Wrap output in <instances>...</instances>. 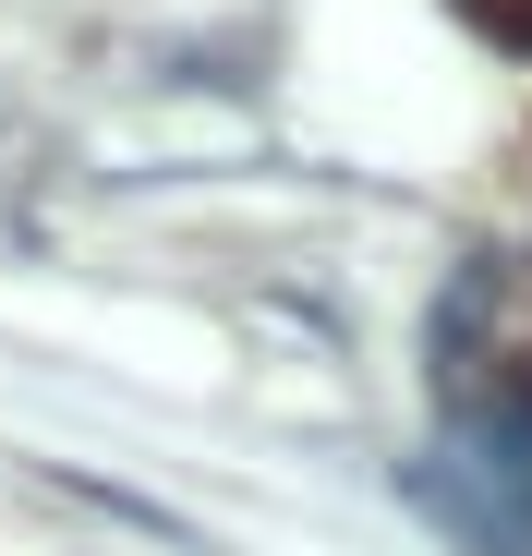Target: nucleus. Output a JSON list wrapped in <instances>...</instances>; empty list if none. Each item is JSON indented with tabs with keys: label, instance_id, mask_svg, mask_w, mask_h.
<instances>
[{
	"label": "nucleus",
	"instance_id": "nucleus-1",
	"mask_svg": "<svg viewBox=\"0 0 532 556\" xmlns=\"http://www.w3.org/2000/svg\"><path fill=\"white\" fill-rule=\"evenodd\" d=\"M423 508L472 556H532V376H472L435 424Z\"/></svg>",
	"mask_w": 532,
	"mask_h": 556
}]
</instances>
